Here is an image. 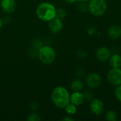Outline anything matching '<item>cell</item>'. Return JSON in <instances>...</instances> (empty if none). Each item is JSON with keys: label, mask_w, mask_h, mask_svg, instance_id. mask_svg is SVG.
<instances>
[{"label": "cell", "mask_w": 121, "mask_h": 121, "mask_svg": "<svg viewBox=\"0 0 121 121\" xmlns=\"http://www.w3.org/2000/svg\"><path fill=\"white\" fill-rule=\"evenodd\" d=\"M67 4H72L74 3H75L76 1H77V0H64Z\"/></svg>", "instance_id": "cell-24"}, {"label": "cell", "mask_w": 121, "mask_h": 121, "mask_svg": "<svg viewBox=\"0 0 121 121\" xmlns=\"http://www.w3.org/2000/svg\"><path fill=\"white\" fill-rule=\"evenodd\" d=\"M77 9L82 13L88 11V2H79L77 5Z\"/></svg>", "instance_id": "cell-17"}, {"label": "cell", "mask_w": 121, "mask_h": 121, "mask_svg": "<svg viewBox=\"0 0 121 121\" xmlns=\"http://www.w3.org/2000/svg\"><path fill=\"white\" fill-rule=\"evenodd\" d=\"M105 117L108 121H115L116 120L117 115L113 110H109L106 113Z\"/></svg>", "instance_id": "cell-16"}, {"label": "cell", "mask_w": 121, "mask_h": 121, "mask_svg": "<svg viewBox=\"0 0 121 121\" xmlns=\"http://www.w3.org/2000/svg\"><path fill=\"white\" fill-rule=\"evenodd\" d=\"M62 121H74V118L71 117L70 115H67L66 116H65L63 118H62Z\"/></svg>", "instance_id": "cell-23"}, {"label": "cell", "mask_w": 121, "mask_h": 121, "mask_svg": "<svg viewBox=\"0 0 121 121\" xmlns=\"http://www.w3.org/2000/svg\"><path fill=\"white\" fill-rule=\"evenodd\" d=\"M79 2H89L90 0H77Z\"/></svg>", "instance_id": "cell-26"}, {"label": "cell", "mask_w": 121, "mask_h": 121, "mask_svg": "<svg viewBox=\"0 0 121 121\" xmlns=\"http://www.w3.org/2000/svg\"><path fill=\"white\" fill-rule=\"evenodd\" d=\"M108 35L111 39H118L121 37V26L119 25H112L107 31Z\"/></svg>", "instance_id": "cell-12"}, {"label": "cell", "mask_w": 121, "mask_h": 121, "mask_svg": "<svg viewBox=\"0 0 121 121\" xmlns=\"http://www.w3.org/2000/svg\"><path fill=\"white\" fill-rule=\"evenodd\" d=\"M65 110V112L67 113V115H70V116H73L74 115L77 111V106L74 105L72 103H69L68 105H67L65 106V108H64Z\"/></svg>", "instance_id": "cell-15"}, {"label": "cell", "mask_w": 121, "mask_h": 121, "mask_svg": "<svg viewBox=\"0 0 121 121\" xmlns=\"http://www.w3.org/2000/svg\"></svg>", "instance_id": "cell-27"}, {"label": "cell", "mask_w": 121, "mask_h": 121, "mask_svg": "<svg viewBox=\"0 0 121 121\" xmlns=\"http://www.w3.org/2000/svg\"><path fill=\"white\" fill-rule=\"evenodd\" d=\"M40 117L38 114L36 113H32L31 114L29 115V116L27 118V121H40Z\"/></svg>", "instance_id": "cell-19"}, {"label": "cell", "mask_w": 121, "mask_h": 121, "mask_svg": "<svg viewBox=\"0 0 121 121\" xmlns=\"http://www.w3.org/2000/svg\"><path fill=\"white\" fill-rule=\"evenodd\" d=\"M50 99L57 108L62 109L70 103V94L65 87L59 86L54 88Z\"/></svg>", "instance_id": "cell-1"}, {"label": "cell", "mask_w": 121, "mask_h": 121, "mask_svg": "<svg viewBox=\"0 0 121 121\" xmlns=\"http://www.w3.org/2000/svg\"><path fill=\"white\" fill-rule=\"evenodd\" d=\"M107 8L106 0H90L88 2V11L94 16H101L105 14Z\"/></svg>", "instance_id": "cell-4"}, {"label": "cell", "mask_w": 121, "mask_h": 121, "mask_svg": "<svg viewBox=\"0 0 121 121\" xmlns=\"http://www.w3.org/2000/svg\"><path fill=\"white\" fill-rule=\"evenodd\" d=\"M90 111L91 112L96 115V116H99L101 115L105 109V106L104 102L99 99H93L90 101V105H89Z\"/></svg>", "instance_id": "cell-7"}, {"label": "cell", "mask_w": 121, "mask_h": 121, "mask_svg": "<svg viewBox=\"0 0 121 121\" xmlns=\"http://www.w3.org/2000/svg\"><path fill=\"white\" fill-rule=\"evenodd\" d=\"M108 61H109L110 66L111 67H121V55L118 53L112 54Z\"/></svg>", "instance_id": "cell-13"}, {"label": "cell", "mask_w": 121, "mask_h": 121, "mask_svg": "<svg viewBox=\"0 0 121 121\" xmlns=\"http://www.w3.org/2000/svg\"><path fill=\"white\" fill-rule=\"evenodd\" d=\"M111 50L106 46H101L96 50V57L100 62H106L111 56Z\"/></svg>", "instance_id": "cell-8"}, {"label": "cell", "mask_w": 121, "mask_h": 121, "mask_svg": "<svg viewBox=\"0 0 121 121\" xmlns=\"http://www.w3.org/2000/svg\"><path fill=\"white\" fill-rule=\"evenodd\" d=\"M84 101V96L82 91H74L72 94H70V103L77 106H81Z\"/></svg>", "instance_id": "cell-11"}, {"label": "cell", "mask_w": 121, "mask_h": 121, "mask_svg": "<svg viewBox=\"0 0 121 121\" xmlns=\"http://www.w3.org/2000/svg\"><path fill=\"white\" fill-rule=\"evenodd\" d=\"M108 82L112 86H117L121 84V68L112 67L106 74Z\"/></svg>", "instance_id": "cell-5"}, {"label": "cell", "mask_w": 121, "mask_h": 121, "mask_svg": "<svg viewBox=\"0 0 121 121\" xmlns=\"http://www.w3.org/2000/svg\"><path fill=\"white\" fill-rule=\"evenodd\" d=\"M83 94H84V99L86 101H91L94 99V95H93L92 92L90 91H89V90L85 91Z\"/></svg>", "instance_id": "cell-21"}, {"label": "cell", "mask_w": 121, "mask_h": 121, "mask_svg": "<svg viewBox=\"0 0 121 121\" xmlns=\"http://www.w3.org/2000/svg\"><path fill=\"white\" fill-rule=\"evenodd\" d=\"M84 82L80 79H75L71 83V89L74 91H82V90L84 88Z\"/></svg>", "instance_id": "cell-14"}, {"label": "cell", "mask_w": 121, "mask_h": 121, "mask_svg": "<svg viewBox=\"0 0 121 121\" xmlns=\"http://www.w3.org/2000/svg\"><path fill=\"white\" fill-rule=\"evenodd\" d=\"M38 108V104L36 101H33L30 104V108L32 109V111H35L37 110V108Z\"/></svg>", "instance_id": "cell-22"}, {"label": "cell", "mask_w": 121, "mask_h": 121, "mask_svg": "<svg viewBox=\"0 0 121 121\" xmlns=\"http://www.w3.org/2000/svg\"><path fill=\"white\" fill-rule=\"evenodd\" d=\"M0 6L3 12L6 14L13 13L16 9V0H1Z\"/></svg>", "instance_id": "cell-9"}, {"label": "cell", "mask_w": 121, "mask_h": 121, "mask_svg": "<svg viewBox=\"0 0 121 121\" xmlns=\"http://www.w3.org/2000/svg\"><path fill=\"white\" fill-rule=\"evenodd\" d=\"M101 76L96 72L89 74L85 79V84L90 89H96L101 84Z\"/></svg>", "instance_id": "cell-6"}, {"label": "cell", "mask_w": 121, "mask_h": 121, "mask_svg": "<svg viewBox=\"0 0 121 121\" xmlns=\"http://www.w3.org/2000/svg\"><path fill=\"white\" fill-rule=\"evenodd\" d=\"M39 60L44 65H51L56 59V52L50 45H42L37 54Z\"/></svg>", "instance_id": "cell-3"}, {"label": "cell", "mask_w": 121, "mask_h": 121, "mask_svg": "<svg viewBox=\"0 0 121 121\" xmlns=\"http://www.w3.org/2000/svg\"><path fill=\"white\" fill-rule=\"evenodd\" d=\"M64 24L62 20L55 17L52 20L48 22V28L52 33H58L63 28Z\"/></svg>", "instance_id": "cell-10"}, {"label": "cell", "mask_w": 121, "mask_h": 121, "mask_svg": "<svg viewBox=\"0 0 121 121\" xmlns=\"http://www.w3.org/2000/svg\"><path fill=\"white\" fill-rule=\"evenodd\" d=\"M57 8L50 2L43 1L38 5L35 9L37 17L42 21L49 22L56 17Z\"/></svg>", "instance_id": "cell-2"}, {"label": "cell", "mask_w": 121, "mask_h": 121, "mask_svg": "<svg viewBox=\"0 0 121 121\" xmlns=\"http://www.w3.org/2000/svg\"><path fill=\"white\" fill-rule=\"evenodd\" d=\"M115 89V96L116 99L121 103V84L116 86Z\"/></svg>", "instance_id": "cell-20"}, {"label": "cell", "mask_w": 121, "mask_h": 121, "mask_svg": "<svg viewBox=\"0 0 121 121\" xmlns=\"http://www.w3.org/2000/svg\"><path fill=\"white\" fill-rule=\"evenodd\" d=\"M2 26H3V20H2L1 18L0 17V29L2 28Z\"/></svg>", "instance_id": "cell-25"}, {"label": "cell", "mask_w": 121, "mask_h": 121, "mask_svg": "<svg viewBox=\"0 0 121 121\" xmlns=\"http://www.w3.org/2000/svg\"><path fill=\"white\" fill-rule=\"evenodd\" d=\"M67 16V12L64 9L62 8H59L57 9V11H56V17L63 20Z\"/></svg>", "instance_id": "cell-18"}]
</instances>
